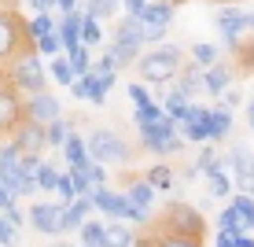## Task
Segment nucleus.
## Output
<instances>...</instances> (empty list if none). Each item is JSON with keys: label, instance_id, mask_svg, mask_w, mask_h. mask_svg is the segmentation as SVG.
Masks as SVG:
<instances>
[{"label": "nucleus", "instance_id": "e433bc0d", "mask_svg": "<svg viewBox=\"0 0 254 247\" xmlns=\"http://www.w3.org/2000/svg\"><path fill=\"white\" fill-rule=\"evenodd\" d=\"M52 78L59 85H70L74 82V70H70V59L66 56H52Z\"/></svg>", "mask_w": 254, "mask_h": 247}, {"label": "nucleus", "instance_id": "de8ad7c7", "mask_svg": "<svg viewBox=\"0 0 254 247\" xmlns=\"http://www.w3.org/2000/svg\"><path fill=\"white\" fill-rule=\"evenodd\" d=\"M236 240H240V229H221L217 233V247H236Z\"/></svg>", "mask_w": 254, "mask_h": 247}, {"label": "nucleus", "instance_id": "a19ab883", "mask_svg": "<svg viewBox=\"0 0 254 247\" xmlns=\"http://www.w3.org/2000/svg\"><path fill=\"white\" fill-rule=\"evenodd\" d=\"M177 129H181L188 140H195V144H206V140H210V126H191V122H181Z\"/></svg>", "mask_w": 254, "mask_h": 247}, {"label": "nucleus", "instance_id": "1a4fd4ad", "mask_svg": "<svg viewBox=\"0 0 254 247\" xmlns=\"http://www.w3.org/2000/svg\"><path fill=\"white\" fill-rule=\"evenodd\" d=\"M11 144L19 148V155H41L48 148V140H45V126L41 122H33V118H26L15 126V133H11Z\"/></svg>", "mask_w": 254, "mask_h": 247}, {"label": "nucleus", "instance_id": "ddd939ff", "mask_svg": "<svg viewBox=\"0 0 254 247\" xmlns=\"http://www.w3.org/2000/svg\"><path fill=\"white\" fill-rule=\"evenodd\" d=\"M70 92L77 96V100H89V103H107V89L100 85V78H96V70H85V74H77L74 82H70Z\"/></svg>", "mask_w": 254, "mask_h": 247}, {"label": "nucleus", "instance_id": "473e14b6", "mask_svg": "<svg viewBox=\"0 0 254 247\" xmlns=\"http://www.w3.org/2000/svg\"><path fill=\"white\" fill-rule=\"evenodd\" d=\"M144 177L151 181V188H166V192H170V188H173V181H177V173H173L170 166H162V163H159V166H151Z\"/></svg>", "mask_w": 254, "mask_h": 247}, {"label": "nucleus", "instance_id": "bb28decb", "mask_svg": "<svg viewBox=\"0 0 254 247\" xmlns=\"http://www.w3.org/2000/svg\"><path fill=\"white\" fill-rule=\"evenodd\" d=\"M126 196H129V203H136V207H151V199H155V188H151V181H133V184H129V192H126Z\"/></svg>", "mask_w": 254, "mask_h": 247}, {"label": "nucleus", "instance_id": "a211bd4d", "mask_svg": "<svg viewBox=\"0 0 254 247\" xmlns=\"http://www.w3.org/2000/svg\"><path fill=\"white\" fill-rule=\"evenodd\" d=\"M229 82H232L229 67H221V63H210V67H203V89H206V92L221 96L225 89H229Z\"/></svg>", "mask_w": 254, "mask_h": 247}, {"label": "nucleus", "instance_id": "423d86ee", "mask_svg": "<svg viewBox=\"0 0 254 247\" xmlns=\"http://www.w3.org/2000/svg\"><path fill=\"white\" fill-rule=\"evenodd\" d=\"M26 22L15 11H0V59H15L26 45ZM33 45V41H30Z\"/></svg>", "mask_w": 254, "mask_h": 247}, {"label": "nucleus", "instance_id": "f03ea898", "mask_svg": "<svg viewBox=\"0 0 254 247\" xmlns=\"http://www.w3.org/2000/svg\"><path fill=\"white\" fill-rule=\"evenodd\" d=\"M85 144H89V159L92 163H103V166H122V163L133 159V148L118 133H111V129H96Z\"/></svg>", "mask_w": 254, "mask_h": 247}, {"label": "nucleus", "instance_id": "8fccbe9b", "mask_svg": "<svg viewBox=\"0 0 254 247\" xmlns=\"http://www.w3.org/2000/svg\"><path fill=\"white\" fill-rule=\"evenodd\" d=\"M140 26H144V22H140ZM166 30H170V26H144V41H162Z\"/></svg>", "mask_w": 254, "mask_h": 247}, {"label": "nucleus", "instance_id": "79ce46f5", "mask_svg": "<svg viewBox=\"0 0 254 247\" xmlns=\"http://www.w3.org/2000/svg\"><path fill=\"white\" fill-rule=\"evenodd\" d=\"M217 225H221V229H240V233H243V222H240V214H236L232 203L221 210V214H217Z\"/></svg>", "mask_w": 254, "mask_h": 247}, {"label": "nucleus", "instance_id": "37998d69", "mask_svg": "<svg viewBox=\"0 0 254 247\" xmlns=\"http://www.w3.org/2000/svg\"><path fill=\"white\" fill-rule=\"evenodd\" d=\"M15 244H19V233H15V225L0 214V247H15Z\"/></svg>", "mask_w": 254, "mask_h": 247}, {"label": "nucleus", "instance_id": "f8f14e48", "mask_svg": "<svg viewBox=\"0 0 254 247\" xmlns=\"http://www.w3.org/2000/svg\"><path fill=\"white\" fill-rule=\"evenodd\" d=\"M166 225H170L173 233H185V236H195V240H203V214H199L195 207L173 203L170 214H166Z\"/></svg>", "mask_w": 254, "mask_h": 247}, {"label": "nucleus", "instance_id": "603ef678", "mask_svg": "<svg viewBox=\"0 0 254 247\" xmlns=\"http://www.w3.org/2000/svg\"><path fill=\"white\" fill-rule=\"evenodd\" d=\"M221 100H225V107H236V103H240V92L225 89V92H221Z\"/></svg>", "mask_w": 254, "mask_h": 247}, {"label": "nucleus", "instance_id": "58836bf2", "mask_svg": "<svg viewBox=\"0 0 254 247\" xmlns=\"http://www.w3.org/2000/svg\"><path fill=\"white\" fill-rule=\"evenodd\" d=\"M214 166H217V152L210 148V140H206V144L199 148V159H195V173H206V170H214Z\"/></svg>", "mask_w": 254, "mask_h": 247}, {"label": "nucleus", "instance_id": "49530a36", "mask_svg": "<svg viewBox=\"0 0 254 247\" xmlns=\"http://www.w3.org/2000/svg\"><path fill=\"white\" fill-rule=\"evenodd\" d=\"M129 100H133L136 107H144V103H151V96H147V89L140 82H133V85H129Z\"/></svg>", "mask_w": 254, "mask_h": 247}, {"label": "nucleus", "instance_id": "13d9d810", "mask_svg": "<svg viewBox=\"0 0 254 247\" xmlns=\"http://www.w3.org/2000/svg\"><path fill=\"white\" fill-rule=\"evenodd\" d=\"M52 247H66V244H52Z\"/></svg>", "mask_w": 254, "mask_h": 247}, {"label": "nucleus", "instance_id": "6ab92c4d", "mask_svg": "<svg viewBox=\"0 0 254 247\" xmlns=\"http://www.w3.org/2000/svg\"><path fill=\"white\" fill-rule=\"evenodd\" d=\"M140 22H144V26H170L173 22V4H170V0H155V4L147 0Z\"/></svg>", "mask_w": 254, "mask_h": 247}, {"label": "nucleus", "instance_id": "c756f323", "mask_svg": "<svg viewBox=\"0 0 254 247\" xmlns=\"http://www.w3.org/2000/svg\"><path fill=\"white\" fill-rule=\"evenodd\" d=\"M66 59H70V70H74V78H77V74H85V70H92L89 45H74V48H66Z\"/></svg>", "mask_w": 254, "mask_h": 247}, {"label": "nucleus", "instance_id": "4468645a", "mask_svg": "<svg viewBox=\"0 0 254 247\" xmlns=\"http://www.w3.org/2000/svg\"><path fill=\"white\" fill-rule=\"evenodd\" d=\"M59 114H63V107H59V100L52 92H33L30 103H26V118L41 122V126H48V122L59 118Z\"/></svg>", "mask_w": 254, "mask_h": 247}, {"label": "nucleus", "instance_id": "a18cd8bd", "mask_svg": "<svg viewBox=\"0 0 254 247\" xmlns=\"http://www.w3.org/2000/svg\"><path fill=\"white\" fill-rule=\"evenodd\" d=\"M191 56H195L199 67H210V63L217 59V48H214V45H195V48H191Z\"/></svg>", "mask_w": 254, "mask_h": 247}, {"label": "nucleus", "instance_id": "4be33fe9", "mask_svg": "<svg viewBox=\"0 0 254 247\" xmlns=\"http://www.w3.org/2000/svg\"><path fill=\"white\" fill-rule=\"evenodd\" d=\"M136 56H140V48H133V45H118V41H115V45H107V56H103V59H107L115 70H122V67H133Z\"/></svg>", "mask_w": 254, "mask_h": 247}, {"label": "nucleus", "instance_id": "6e6552de", "mask_svg": "<svg viewBox=\"0 0 254 247\" xmlns=\"http://www.w3.org/2000/svg\"><path fill=\"white\" fill-rule=\"evenodd\" d=\"M217 30H221V37H225L229 48H240V33L254 30V15H247V11H240L236 4H229V7L217 11Z\"/></svg>", "mask_w": 254, "mask_h": 247}, {"label": "nucleus", "instance_id": "412c9836", "mask_svg": "<svg viewBox=\"0 0 254 247\" xmlns=\"http://www.w3.org/2000/svg\"><path fill=\"white\" fill-rule=\"evenodd\" d=\"M206 126H210V140L229 137V129H232V107H210Z\"/></svg>", "mask_w": 254, "mask_h": 247}, {"label": "nucleus", "instance_id": "20e7f679", "mask_svg": "<svg viewBox=\"0 0 254 247\" xmlns=\"http://www.w3.org/2000/svg\"><path fill=\"white\" fill-rule=\"evenodd\" d=\"M0 184H4L11 196H33V192H37V181L22 173V166H19V148H15V144L0 148Z\"/></svg>", "mask_w": 254, "mask_h": 247}, {"label": "nucleus", "instance_id": "f257e3e1", "mask_svg": "<svg viewBox=\"0 0 254 247\" xmlns=\"http://www.w3.org/2000/svg\"><path fill=\"white\" fill-rule=\"evenodd\" d=\"M133 67L140 70V78H144V82L170 85L173 78L181 74V48H177V45H162V48H155V52H147V56H136Z\"/></svg>", "mask_w": 254, "mask_h": 247}, {"label": "nucleus", "instance_id": "5701e85b", "mask_svg": "<svg viewBox=\"0 0 254 247\" xmlns=\"http://www.w3.org/2000/svg\"><path fill=\"white\" fill-rule=\"evenodd\" d=\"M191 100V92L185 89V85H173L170 92H166V103H162V111L170 114L173 122H181V114H185V103Z\"/></svg>", "mask_w": 254, "mask_h": 247}, {"label": "nucleus", "instance_id": "c9c22d12", "mask_svg": "<svg viewBox=\"0 0 254 247\" xmlns=\"http://www.w3.org/2000/svg\"><path fill=\"white\" fill-rule=\"evenodd\" d=\"M122 7V0H85V11L96 15V19H111Z\"/></svg>", "mask_w": 254, "mask_h": 247}, {"label": "nucleus", "instance_id": "2eb2a0df", "mask_svg": "<svg viewBox=\"0 0 254 247\" xmlns=\"http://www.w3.org/2000/svg\"><path fill=\"white\" fill-rule=\"evenodd\" d=\"M81 15L85 11H63V19L56 22V30H59V41H63V48H74V45H81Z\"/></svg>", "mask_w": 254, "mask_h": 247}, {"label": "nucleus", "instance_id": "9b49d317", "mask_svg": "<svg viewBox=\"0 0 254 247\" xmlns=\"http://www.w3.org/2000/svg\"><path fill=\"white\" fill-rule=\"evenodd\" d=\"M63 207L66 203H33L30 207V225L45 236H59L63 233Z\"/></svg>", "mask_w": 254, "mask_h": 247}, {"label": "nucleus", "instance_id": "3c124183", "mask_svg": "<svg viewBox=\"0 0 254 247\" xmlns=\"http://www.w3.org/2000/svg\"><path fill=\"white\" fill-rule=\"evenodd\" d=\"M4 218H7V222H11L15 229H19V225H22V210H19V207H15V203H7V207H4Z\"/></svg>", "mask_w": 254, "mask_h": 247}, {"label": "nucleus", "instance_id": "dca6fc26", "mask_svg": "<svg viewBox=\"0 0 254 247\" xmlns=\"http://www.w3.org/2000/svg\"><path fill=\"white\" fill-rule=\"evenodd\" d=\"M92 210H96V207H92V196H74V199L63 207V233H66V229H77L85 218L92 214Z\"/></svg>", "mask_w": 254, "mask_h": 247}, {"label": "nucleus", "instance_id": "5fc2aeb1", "mask_svg": "<svg viewBox=\"0 0 254 247\" xmlns=\"http://www.w3.org/2000/svg\"><path fill=\"white\" fill-rule=\"evenodd\" d=\"M236 247H254V236H251V233H240V240H236Z\"/></svg>", "mask_w": 254, "mask_h": 247}, {"label": "nucleus", "instance_id": "0eeeda50", "mask_svg": "<svg viewBox=\"0 0 254 247\" xmlns=\"http://www.w3.org/2000/svg\"><path fill=\"white\" fill-rule=\"evenodd\" d=\"M26 118V103L19 100V89L7 82H0V137L4 133H15V126Z\"/></svg>", "mask_w": 254, "mask_h": 247}, {"label": "nucleus", "instance_id": "7ed1b4c3", "mask_svg": "<svg viewBox=\"0 0 254 247\" xmlns=\"http://www.w3.org/2000/svg\"><path fill=\"white\" fill-rule=\"evenodd\" d=\"M45 63H41V56L33 48H26L15 56V63H11V85L15 89H22V92H45Z\"/></svg>", "mask_w": 254, "mask_h": 247}, {"label": "nucleus", "instance_id": "ea45409f", "mask_svg": "<svg viewBox=\"0 0 254 247\" xmlns=\"http://www.w3.org/2000/svg\"><path fill=\"white\" fill-rule=\"evenodd\" d=\"M162 114H166V111L159 107V103H144V107H136V118H133V122H136V126H147V122H159Z\"/></svg>", "mask_w": 254, "mask_h": 247}, {"label": "nucleus", "instance_id": "f704fd0d", "mask_svg": "<svg viewBox=\"0 0 254 247\" xmlns=\"http://www.w3.org/2000/svg\"><path fill=\"white\" fill-rule=\"evenodd\" d=\"M33 48H37L41 56H59V52H63V41H59V30H48L45 37H37V41H33Z\"/></svg>", "mask_w": 254, "mask_h": 247}, {"label": "nucleus", "instance_id": "72a5a7b5", "mask_svg": "<svg viewBox=\"0 0 254 247\" xmlns=\"http://www.w3.org/2000/svg\"><path fill=\"white\" fill-rule=\"evenodd\" d=\"M103 41V30H100V19L85 11L81 15V45H100Z\"/></svg>", "mask_w": 254, "mask_h": 247}, {"label": "nucleus", "instance_id": "2f4dec72", "mask_svg": "<svg viewBox=\"0 0 254 247\" xmlns=\"http://www.w3.org/2000/svg\"><path fill=\"white\" fill-rule=\"evenodd\" d=\"M48 30H56V22H52V15L48 11H37L30 22H26V37L30 41H37V37H45Z\"/></svg>", "mask_w": 254, "mask_h": 247}, {"label": "nucleus", "instance_id": "b1692460", "mask_svg": "<svg viewBox=\"0 0 254 247\" xmlns=\"http://www.w3.org/2000/svg\"><path fill=\"white\" fill-rule=\"evenodd\" d=\"M63 155H66L70 166H81V163H89V144H85V140L77 137L74 129H70L66 140H63Z\"/></svg>", "mask_w": 254, "mask_h": 247}, {"label": "nucleus", "instance_id": "39448f33", "mask_svg": "<svg viewBox=\"0 0 254 247\" xmlns=\"http://www.w3.org/2000/svg\"><path fill=\"white\" fill-rule=\"evenodd\" d=\"M92 207L100 210V214H107V218H129V222H147V210H144V207L129 203L126 192H111L107 184L92 192Z\"/></svg>", "mask_w": 254, "mask_h": 247}, {"label": "nucleus", "instance_id": "f3484780", "mask_svg": "<svg viewBox=\"0 0 254 247\" xmlns=\"http://www.w3.org/2000/svg\"><path fill=\"white\" fill-rule=\"evenodd\" d=\"M133 244H136L133 229L122 225L118 218H111V222L103 225V247H133Z\"/></svg>", "mask_w": 254, "mask_h": 247}, {"label": "nucleus", "instance_id": "864d4df0", "mask_svg": "<svg viewBox=\"0 0 254 247\" xmlns=\"http://www.w3.org/2000/svg\"><path fill=\"white\" fill-rule=\"evenodd\" d=\"M33 4V11H52V7H56V0H30Z\"/></svg>", "mask_w": 254, "mask_h": 247}, {"label": "nucleus", "instance_id": "bf43d9fd", "mask_svg": "<svg viewBox=\"0 0 254 247\" xmlns=\"http://www.w3.org/2000/svg\"><path fill=\"white\" fill-rule=\"evenodd\" d=\"M251 15H254V11H251Z\"/></svg>", "mask_w": 254, "mask_h": 247}, {"label": "nucleus", "instance_id": "cd10ccee", "mask_svg": "<svg viewBox=\"0 0 254 247\" xmlns=\"http://www.w3.org/2000/svg\"><path fill=\"white\" fill-rule=\"evenodd\" d=\"M147 247H203V240H195V236H185V233H166V236H155V244Z\"/></svg>", "mask_w": 254, "mask_h": 247}, {"label": "nucleus", "instance_id": "c85d7f7f", "mask_svg": "<svg viewBox=\"0 0 254 247\" xmlns=\"http://www.w3.org/2000/svg\"><path fill=\"white\" fill-rule=\"evenodd\" d=\"M77 233H81V247H103V222H89L85 218L77 225Z\"/></svg>", "mask_w": 254, "mask_h": 247}, {"label": "nucleus", "instance_id": "aec40b11", "mask_svg": "<svg viewBox=\"0 0 254 247\" xmlns=\"http://www.w3.org/2000/svg\"><path fill=\"white\" fill-rule=\"evenodd\" d=\"M115 41H118V45H133V48H140V41H144V26H140V19L126 15V19L118 22V30H115Z\"/></svg>", "mask_w": 254, "mask_h": 247}, {"label": "nucleus", "instance_id": "4c0bfd02", "mask_svg": "<svg viewBox=\"0 0 254 247\" xmlns=\"http://www.w3.org/2000/svg\"><path fill=\"white\" fill-rule=\"evenodd\" d=\"M33 181H37V188H45V192H56L59 170H52L48 163H41V166H37V173H33Z\"/></svg>", "mask_w": 254, "mask_h": 247}, {"label": "nucleus", "instance_id": "9d476101", "mask_svg": "<svg viewBox=\"0 0 254 247\" xmlns=\"http://www.w3.org/2000/svg\"><path fill=\"white\" fill-rule=\"evenodd\" d=\"M229 173H232V184H240L243 192L254 196V155L247 144H236L229 152Z\"/></svg>", "mask_w": 254, "mask_h": 247}, {"label": "nucleus", "instance_id": "393cba45", "mask_svg": "<svg viewBox=\"0 0 254 247\" xmlns=\"http://www.w3.org/2000/svg\"><path fill=\"white\" fill-rule=\"evenodd\" d=\"M206 181H210V196H217V199H221V196H229V192H232V173L225 170L221 163H217L214 170H206Z\"/></svg>", "mask_w": 254, "mask_h": 247}, {"label": "nucleus", "instance_id": "c03bdc74", "mask_svg": "<svg viewBox=\"0 0 254 247\" xmlns=\"http://www.w3.org/2000/svg\"><path fill=\"white\" fill-rule=\"evenodd\" d=\"M56 196L63 199V203H70V199L77 196V192H74V181H70V173H59V181H56Z\"/></svg>", "mask_w": 254, "mask_h": 247}, {"label": "nucleus", "instance_id": "a878e982", "mask_svg": "<svg viewBox=\"0 0 254 247\" xmlns=\"http://www.w3.org/2000/svg\"><path fill=\"white\" fill-rule=\"evenodd\" d=\"M232 207H236V214H240V222H243V233H251L254 229V196L251 192H240V196H232Z\"/></svg>", "mask_w": 254, "mask_h": 247}, {"label": "nucleus", "instance_id": "09e8293b", "mask_svg": "<svg viewBox=\"0 0 254 247\" xmlns=\"http://www.w3.org/2000/svg\"><path fill=\"white\" fill-rule=\"evenodd\" d=\"M122 7H126V15H133V19H140L147 7V0H122Z\"/></svg>", "mask_w": 254, "mask_h": 247}, {"label": "nucleus", "instance_id": "6e6d98bb", "mask_svg": "<svg viewBox=\"0 0 254 247\" xmlns=\"http://www.w3.org/2000/svg\"><path fill=\"white\" fill-rule=\"evenodd\" d=\"M243 59H247V63L254 67V41H251V48H247V52H243Z\"/></svg>", "mask_w": 254, "mask_h": 247}, {"label": "nucleus", "instance_id": "4d7b16f0", "mask_svg": "<svg viewBox=\"0 0 254 247\" xmlns=\"http://www.w3.org/2000/svg\"><path fill=\"white\" fill-rule=\"evenodd\" d=\"M247 118H251V129H254V100L247 103Z\"/></svg>", "mask_w": 254, "mask_h": 247}, {"label": "nucleus", "instance_id": "7c9ffc66", "mask_svg": "<svg viewBox=\"0 0 254 247\" xmlns=\"http://www.w3.org/2000/svg\"><path fill=\"white\" fill-rule=\"evenodd\" d=\"M66 133H70V122L59 114V118H52L48 126H45V140L52 148H63V140H66Z\"/></svg>", "mask_w": 254, "mask_h": 247}]
</instances>
